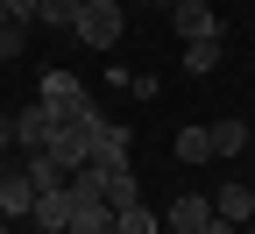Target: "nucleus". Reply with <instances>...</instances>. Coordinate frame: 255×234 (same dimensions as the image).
<instances>
[{"instance_id":"1","label":"nucleus","mask_w":255,"mask_h":234,"mask_svg":"<svg viewBox=\"0 0 255 234\" xmlns=\"http://www.w3.org/2000/svg\"><path fill=\"white\" fill-rule=\"evenodd\" d=\"M36 99H43V107L57 114V121H100V107H92V92L71 78V71H43V85H36Z\"/></svg>"},{"instance_id":"2","label":"nucleus","mask_w":255,"mask_h":234,"mask_svg":"<svg viewBox=\"0 0 255 234\" xmlns=\"http://www.w3.org/2000/svg\"><path fill=\"white\" fill-rule=\"evenodd\" d=\"M121 0H85V7H78V21H71V36L85 43V50H114L121 43Z\"/></svg>"},{"instance_id":"3","label":"nucleus","mask_w":255,"mask_h":234,"mask_svg":"<svg viewBox=\"0 0 255 234\" xmlns=\"http://www.w3.org/2000/svg\"><path fill=\"white\" fill-rule=\"evenodd\" d=\"M43 156L57 163V171H64V178H71V171H78V163L92 156V128H85V121H57V135L43 142Z\"/></svg>"},{"instance_id":"4","label":"nucleus","mask_w":255,"mask_h":234,"mask_svg":"<svg viewBox=\"0 0 255 234\" xmlns=\"http://www.w3.org/2000/svg\"><path fill=\"white\" fill-rule=\"evenodd\" d=\"M128 142H135V135H128L121 121H107V114H100V121H92V156H85V163H107V171H128Z\"/></svg>"},{"instance_id":"5","label":"nucleus","mask_w":255,"mask_h":234,"mask_svg":"<svg viewBox=\"0 0 255 234\" xmlns=\"http://www.w3.org/2000/svg\"><path fill=\"white\" fill-rule=\"evenodd\" d=\"M28 227H36V234H64V227H71V185L36 192V206H28Z\"/></svg>"},{"instance_id":"6","label":"nucleus","mask_w":255,"mask_h":234,"mask_svg":"<svg viewBox=\"0 0 255 234\" xmlns=\"http://www.w3.org/2000/svg\"><path fill=\"white\" fill-rule=\"evenodd\" d=\"M50 135H57V114H50V107H43V99H28V107H21V114H14V149H21V156H28V149H43V142H50Z\"/></svg>"},{"instance_id":"7","label":"nucleus","mask_w":255,"mask_h":234,"mask_svg":"<svg viewBox=\"0 0 255 234\" xmlns=\"http://www.w3.org/2000/svg\"><path fill=\"white\" fill-rule=\"evenodd\" d=\"M206 220H213V199H206V192H177V206L163 213V227H170V234H199Z\"/></svg>"},{"instance_id":"8","label":"nucleus","mask_w":255,"mask_h":234,"mask_svg":"<svg viewBox=\"0 0 255 234\" xmlns=\"http://www.w3.org/2000/svg\"><path fill=\"white\" fill-rule=\"evenodd\" d=\"M170 14H177V36H184V43H199V36H220V14L206 7V0H170Z\"/></svg>"},{"instance_id":"9","label":"nucleus","mask_w":255,"mask_h":234,"mask_svg":"<svg viewBox=\"0 0 255 234\" xmlns=\"http://www.w3.org/2000/svg\"><path fill=\"white\" fill-rule=\"evenodd\" d=\"M28 206H36V185H28V171H7V178H0V213H7L14 227H28Z\"/></svg>"},{"instance_id":"10","label":"nucleus","mask_w":255,"mask_h":234,"mask_svg":"<svg viewBox=\"0 0 255 234\" xmlns=\"http://www.w3.org/2000/svg\"><path fill=\"white\" fill-rule=\"evenodd\" d=\"M64 234H114V206L107 199H71V227Z\"/></svg>"},{"instance_id":"11","label":"nucleus","mask_w":255,"mask_h":234,"mask_svg":"<svg viewBox=\"0 0 255 234\" xmlns=\"http://www.w3.org/2000/svg\"><path fill=\"white\" fill-rule=\"evenodd\" d=\"M248 213H255V192H248L241 178H234V185H220V192H213V220H234V227H241Z\"/></svg>"},{"instance_id":"12","label":"nucleus","mask_w":255,"mask_h":234,"mask_svg":"<svg viewBox=\"0 0 255 234\" xmlns=\"http://www.w3.org/2000/svg\"><path fill=\"white\" fill-rule=\"evenodd\" d=\"M206 135H213V156H241V149H248V121H241V114H220Z\"/></svg>"},{"instance_id":"13","label":"nucleus","mask_w":255,"mask_h":234,"mask_svg":"<svg viewBox=\"0 0 255 234\" xmlns=\"http://www.w3.org/2000/svg\"><path fill=\"white\" fill-rule=\"evenodd\" d=\"M114 234H163V213H149L142 199H135V206H121V213H114Z\"/></svg>"},{"instance_id":"14","label":"nucleus","mask_w":255,"mask_h":234,"mask_svg":"<svg viewBox=\"0 0 255 234\" xmlns=\"http://www.w3.org/2000/svg\"><path fill=\"white\" fill-rule=\"evenodd\" d=\"M213 64H220V36H199V43H184V71H191V78H206Z\"/></svg>"},{"instance_id":"15","label":"nucleus","mask_w":255,"mask_h":234,"mask_svg":"<svg viewBox=\"0 0 255 234\" xmlns=\"http://www.w3.org/2000/svg\"><path fill=\"white\" fill-rule=\"evenodd\" d=\"M135 199H142V192H135V171H107V206H114V213L135 206Z\"/></svg>"},{"instance_id":"16","label":"nucleus","mask_w":255,"mask_h":234,"mask_svg":"<svg viewBox=\"0 0 255 234\" xmlns=\"http://www.w3.org/2000/svg\"><path fill=\"white\" fill-rule=\"evenodd\" d=\"M213 156V135H206V128H184V135H177V163H206Z\"/></svg>"},{"instance_id":"17","label":"nucleus","mask_w":255,"mask_h":234,"mask_svg":"<svg viewBox=\"0 0 255 234\" xmlns=\"http://www.w3.org/2000/svg\"><path fill=\"white\" fill-rule=\"evenodd\" d=\"M36 21H43V28H71V21H78V0H43Z\"/></svg>"},{"instance_id":"18","label":"nucleus","mask_w":255,"mask_h":234,"mask_svg":"<svg viewBox=\"0 0 255 234\" xmlns=\"http://www.w3.org/2000/svg\"><path fill=\"white\" fill-rule=\"evenodd\" d=\"M21 50H28V21L7 14V21H0V57H21Z\"/></svg>"},{"instance_id":"19","label":"nucleus","mask_w":255,"mask_h":234,"mask_svg":"<svg viewBox=\"0 0 255 234\" xmlns=\"http://www.w3.org/2000/svg\"><path fill=\"white\" fill-rule=\"evenodd\" d=\"M0 149H14V121L7 114H0Z\"/></svg>"},{"instance_id":"20","label":"nucleus","mask_w":255,"mask_h":234,"mask_svg":"<svg viewBox=\"0 0 255 234\" xmlns=\"http://www.w3.org/2000/svg\"><path fill=\"white\" fill-rule=\"evenodd\" d=\"M199 234H234V220H206V227H199Z\"/></svg>"},{"instance_id":"21","label":"nucleus","mask_w":255,"mask_h":234,"mask_svg":"<svg viewBox=\"0 0 255 234\" xmlns=\"http://www.w3.org/2000/svg\"><path fill=\"white\" fill-rule=\"evenodd\" d=\"M0 234H21V227H14V220H7V213H0Z\"/></svg>"},{"instance_id":"22","label":"nucleus","mask_w":255,"mask_h":234,"mask_svg":"<svg viewBox=\"0 0 255 234\" xmlns=\"http://www.w3.org/2000/svg\"><path fill=\"white\" fill-rule=\"evenodd\" d=\"M121 7H156V0H121Z\"/></svg>"},{"instance_id":"23","label":"nucleus","mask_w":255,"mask_h":234,"mask_svg":"<svg viewBox=\"0 0 255 234\" xmlns=\"http://www.w3.org/2000/svg\"><path fill=\"white\" fill-rule=\"evenodd\" d=\"M0 21H7V7H0Z\"/></svg>"},{"instance_id":"24","label":"nucleus","mask_w":255,"mask_h":234,"mask_svg":"<svg viewBox=\"0 0 255 234\" xmlns=\"http://www.w3.org/2000/svg\"><path fill=\"white\" fill-rule=\"evenodd\" d=\"M28 234H36V227H28Z\"/></svg>"},{"instance_id":"25","label":"nucleus","mask_w":255,"mask_h":234,"mask_svg":"<svg viewBox=\"0 0 255 234\" xmlns=\"http://www.w3.org/2000/svg\"><path fill=\"white\" fill-rule=\"evenodd\" d=\"M78 7H85V0H78Z\"/></svg>"}]
</instances>
